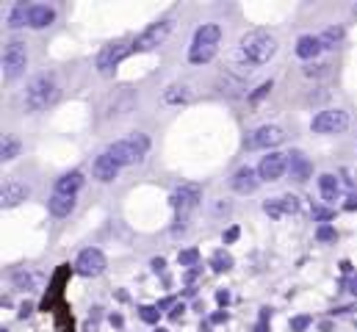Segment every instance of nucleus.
<instances>
[{"mask_svg": "<svg viewBox=\"0 0 357 332\" xmlns=\"http://www.w3.org/2000/svg\"><path fill=\"white\" fill-rule=\"evenodd\" d=\"M277 53V39L272 31L266 28H255L241 39L238 50H233L230 61L233 64H246V67H260Z\"/></svg>", "mask_w": 357, "mask_h": 332, "instance_id": "nucleus-1", "label": "nucleus"}, {"mask_svg": "<svg viewBox=\"0 0 357 332\" xmlns=\"http://www.w3.org/2000/svg\"><path fill=\"white\" fill-rule=\"evenodd\" d=\"M56 97H58L56 78H53L50 72H42V75H36V78L28 83V89H25V108H28L31 113L44 111L47 106L56 103Z\"/></svg>", "mask_w": 357, "mask_h": 332, "instance_id": "nucleus-2", "label": "nucleus"}, {"mask_svg": "<svg viewBox=\"0 0 357 332\" xmlns=\"http://www.w3.org/2000/svg\"><path fill=\"white\" fill-rule=\"evenodd\" d=\"M172 31H175V20H158V22H153L147 31H141V34L133 39V53H147V50H155L158 44L166 42Z\"/></svg>", "mask_w": 357, "mask_h": 332, "instance_id": "nucleus-3", "label": "nucleus"}, {"mask_svg": "<svg viewBox=\"0 0 357 332\" xmlns=\"http://www.w3.org/2000/svg\"><path fill=\"white\" fill-rule=\"evenodd\" d=\"M25 64H28L25 42H20V39L6 42V47H3V72H6V78H20L25 72Z\"/></svg>", "mask_w": 357, "mask_h": 332, "instance_id": "nucleus-4", "label": "nucleus"}, {"mask_svg": "<svg viewBox=\"0 0 357 332\" xmlns=\"http://www.w3.org/2000/svg\"><path fill=\"white\" fill-rule=\"evenodd\" d=\"M349 125V113L341 111V108H327V111H318L310 122L313 133H341Z\"/></svg>", "mask_w": 357, "mask_h": 332, "instance_id": "nucleus-5", "label": "nucleus"}, {"mask_svg": "<svg viewBox=\"0 0 357 332\" xmlns=\"http://www.w3.org/2000/svg\"><path fill=\"white\" fill-rule=\"evenodd\" d=\"M75 271L80 277H97L105 271V255L100 249L89 247V249H80L75 258Z\"/></svg>", "mask_w": 357, "mask_h": 332, "instance_id": "nucleus-6", "label": "nucleus"}, {"mask_svg": "<svg viewBox=\"0 0 357 332\" xmlns=\"http://www.w3.org/2000/svg\"><path fill=\"white\" fill-rule=\"evenodd\" d=\"M127 53H133V42H111V44H105V47L100 50V56H97V70L100 72H114L119 67V61H122Z\"/></svg>", "mask_w": 357, "mask_h": 332, "instance_id": "nucleus-7", "label": "nucleus"}, {"mask_svg": "<svg viewBox=\"0 0 357 332\" xmlns=\"http://www.w3.org/2000/svg\"><path fill=\"white\" fill-rule=\"evenodd\" d=\"M169 205L177 211V221H183V216L191 208L199 205V185H180V188H175L172 197H169Z\"/></svg>", "mask_w": 357, "mask_h": 332, "instance_id": "nucleus-8", "label": "nucleus"}, {"mask_svg": "<svg viewBox=\"0 0 357 332\" xmlns=\"http://www.w3.org/2000/svg\"><path fill=\"white\" fill-rule=\"evenodd\" d=\"M285 172H288V155H282V152H269V155H263L258 163V177L266 180V183L280 180Z\"/></svg>", "mask_w": 357, "mask_h": 332, "instance_id": "nucleus-9", "label": "nucleus"}, {"mask_svg": "<svg viewBox=\"0 0 357 332\" xmlns=\"http://www.w3.org/2000/svg\"><path fill=\"white\" fill-rule=\"evenodd\" d=\"M263 211L272 216V219H280V216H291V213L302 211V199L294 194H282V197H272L263 202Z\"/></svg>", "mask_w": 357, "mask_h": 332, "instance_id": "nucleus-10", "label": "nucleus"}, {"mask_svg": "<svg viewBox=\"0 0 357 332\" xmlns=\"http://www.w3.org/2000/svg\"><path fill=\"white\" fill-rule=\"evenodd\" d=\"M108 155L114 158V161L119 163V166H130V163H139V161H144V158L139 155V149L130 144V139H119V142H114L111 147L105 149Z\"/></svg>", "mask_w": 357, "mask_h": 332, "instance_id": "nucleus-11", "label": "nucleus"}, {"mask_svg": "<svg viewBox=\"0 0 357 332\" xmlns=\"http://www.w3.org/2000/svg\"><path fill=\"white\" fill-rule=\"evenodd\" d=\"M227 183H230V188L236 191V194H252L255 185H258V172L249 169V166H241Z\"/></svg>", "mask_w": 357, "mask_h": 332, "instance_id": "nucleus-12", "label": "nucleus"}, {"mask_svg": "<svg viewBox=\"0 0 357 332\" xmlns=\"http://www.w3.org/2000/svg\"><path fill=\"white\" fill-rule=\"evenodd\" d=\"M91 172H94V177H97L100 183H114L119 175V163L114 161L108 152H103V155L94 158V166H91Z\"/></svg>", "mask_w": 357, "mask_h": 332, "instance_id": "nucleus-13", "label": "nucleus"}, {"mask_svg": "<svg viewBox=\"0 0 357 332\" xmlns=\"http://www.w3.org/2000/svg\"><path fill=\"white\" fill-rule=\"evenodd\" d=\"M282 127L277 125H263L252 133V147H277L282 142Z\"/></svg>", "mask_w": 357, "mask_h": 332, "instance_id": "nucleus-14", "label": "nucleus"}, {"mask_svg": "<svg viewBox=\"0 0 357 332\" xmlns=\"http://www.w3.org/2000/svg\"><path fill=\"white\" fill-rule=\"evenodd\" d=\"M83 183H86L83 172H67V175H61V177L56 180V191H53V194H67V197H75L78 191L83 188Z\"/></svg>", "mask_w": 357, "mask_h": 332, "instance_id": "nucleus-15", "label": "nucleus"}, {"mask_svg": "<svg viewBox=\"0 0 357 332\" xmlns=\"http://www.w3.org/2000/svg\"><path fill=\"white\" fill-rule=\"evenodd\" d=\"M310 172H313V166H310L308 158L302 155L299 149H291L288 152V175L294 177V180H308Z\"/></svg>", "mask_w": 357, "mask_h": 332, "instance_id": "nucleus-16", "label": "nucleus"}, {"mask_svg": "<svg viewBox=\"0 0 357 332\" xmlns=\"http://www.w3.org/2000/svg\"><path fill=\"white\" fill-rule=\"evenodd\" d=\"M219 39H222V28L216 22H205L194 34V44H202V47H219Z\"/></svg>", "mask_w": 357, "mask_h": 332, "instance_id": "nucleus-17", "label": "nucleus"}, {"mask_svg": "<svg viewBox=\"0 0 357 332\" xmlns=\"http://www.w3.org/2000/svg\"><path fill=\"white\" fill-rule=\"evenodd\" d=\"M56 20V11L44 3H36V6H28V25L31 28H47L50 22Z\"/></svg>", "mask_w": 357, "mask_h": 332, "instance_id": "nucleus-18", "label": "nucleus"}, {"mask_svg": "<svg viewBox=\"0 0 357 332\" xmlns=\"http://www.w3.org/2000/svg\"><path fill=\"white\" fill-rule=\"evenodd\" d=\"M321 39L318 36H299L296 39V56L299 58H316L318 53H321Z\"/></svg>", "mask_w": 357, "mask_h": 332, "instance_id": "nucleus-19", "label": "nucleus"}, {"mask_svg": "<svg viewBox=\"0 0 357 332\" xmlns=\"http://www.w3.org/2000/svg\"><path fill=\"white\" fill-rule=\"evenodd\" d=\"M47 208H50V213L53 216H70L72 213V208H75V197H67V194H53L50 197V202H47Z\"/></svg>", "mask_w": 357, "mask_h": 332, "instance_id": "nucleus-20", "label": "nucleus"}, {"mask_svg": "<svg viewBox=\"0 0 357 332\" xmlns=\"http://www.w3.org/2000/svg\"><path fill=\"white\" fill-rule=\"evenodd\" d=\"M36 280H39V271H28V269H17L11 271V283H14V288L20 291H34L36 288Z\"/></svg>", "mask_w": 357, "mask_h": 332, "instance_id": "nucleus-21", "label": "nucleus"}, {"mask_svg": "<svg viewBox=\"0 0 357 332\" xmlns=\"http://www.w3.org/2000/svg\"><path fill=\"white\" fill-rule=\"evenodd\" d=\"M28 197V188L22 183H8L6 188H3V205H17V202H22V199Z\"/></svg>", "mask_w": 357, "mask_h": 332, "instance_id": "nucleus-22", "label": "nucleus"}, {"mask_svg": "<svg viewBox=\"0 0 357 332\" xmlns=\"http://www.w3.org/2000/svg\"><path fill=\"white\" fill-rule=\"evenodd\" d=\"M219 47H202V44H191L189 47V64H208L213 61Z\"/></svg>", "mask_w": 357, "mask_h": 332, "instance_id": "nucleus-23", "label": "nucleus"}, {"mask_svg": "<svg viewBox=\"0 0 357 332\" xmlns=\"http://www.w3.org/2000/svg\"><path fill=\"white\" fill-rule=\"evenodd\" d=\"M318 191H321L324 202L338 199V180H335V175H321V177H318Z\"/></svg>", "mask_w": 357, "mask_h": 332, "instance_id": "nucleus-24", "label": "nucleus"}, {"mask_svg": "<svg viewBox=\"0 0 357 332\" xmlns=\"http://www.w3.org/2000/svg\"><path fill=\"white\" fill-rule=\"evenodd\" d=\"M233 266V258L227 249H216V252L210 255V269L216 271V274H224V271H230Z\"/></svg>", "mask_w": 357, "mask_h": 332, "instance_id": "nucleus-25", "label": "nucleus"}, {"mask_svg": "<svg viewBox=\"0 0 357 332\" xmlns=\"http://www.w3.org/2000/svg\"><path fill=\"white\" fill-rule=\"evenodd\" d=\"M343 36H346V31H343L341 25H329V28H324V34L318 36V39H321L324 47H338V44L343 42Z\"/></svg>", "mask_w": 357, "mask_h": 332, "instance_id": "nucleus-26", "label": "nucleus"}, {"mask_svg": "<svg viewBox=\"0 0 357 332\" xmlns=\"http://www.w3.org/2000/svg\"><path fill=\"white\" fill-rule=\"evenodd\" d=\"M191 100V92L186 89V86H169L166 92H163V103H172V106H177V103H189Z\"/></svg>", "mask_w": 357, "mask_h": 332, "instance_id": "nucleus-27", "label": "nucleus"}, {"mask_svg": "<svg viewBox=\"0 0 357 332\" xmlns=\"http://www.w3.org/2000/svg\"><path fill=\"white\" fill-rule=\"evenodd\" d=\"M8 25L11 28H22V25H28V6L20 3V6L11 8V14H8Z\"/></svg>", "mask_w": 357, "mask_h": 332, "instance_id": "nucleus-28", "label": "nucleus"}, {"mask_svg": "<svg viewBox=\"0 0 357 332\" xmlns=\"http://www.w3.org/2000/svg\"><path fill=\"white\" fill-rule=\"evenodd\" d=\"M127 139H130V144H133L136 149H139V155L144 158L150 152V147H153V142H150V136L147 133H139V130H133V133L127 136Z\"/></svg>", "mask_w": 357, "mask_h": 332, "instance_id": "nucleus-29", "label": "nucleus"}, {"mask_svg": "<svg viewBox=\"0 0 357 332\" xmlns=\"http://www.w3.org/2000/svg\"><path fill=\"white\" fill-rule=\"evenodd\" d=\"M177 260H180V266H186V269H194L197 263H199V249H183L180 255H177Z\"/></svg>", "mask_w": 357, "mask_h": 332, "instance_id": "nucleus-30", "label": "nucleus"}, {"mask_svg": "<svg viewBox=\"0 0 357 332\" xmlns=\"http://www.w3.org/2000/svg\"><path fill=\"white\" fill-rule=\"evenodd\" d=\"M139 318L144 324H158V318H161V307H155V304H144L139 310Z\"/></svg>", "mask_w": 357, "mask_h": 332, "instance_id": "nucleus-31", "label": "nucleus"}, {"mask_svg": "<svg viewBox=\"0 0 357 332\" xmlns=\"http://www.w3.org/2000/svg\"><path fill=\"white\" fill-rule=\"evenodd\" d=\"M316 238L321 241V244H335V241H338V230H335V227H329V224H318Z\"/></svg>", "mask_w": 357, "mask_h": 332, "instance_id": "nucleus-32", "label": "nucleus"}, {"mask_svg": "<svg viewBox=\"0 0 357 332\" xmlns=\"http://www.w3.org/2000/svg\"><path fill=\"white\" fill-rule=\"evenodd\" d=\"M20 155V142H14L11 136L3 139V161H11V158Z\"/></svg>", "mask_w": 357, "mask_h": 332, "instance_id": "nucleus-33", "label": "nucleus"}, {"mask_svg": "<svg viewBox=\"0 0 357 332\" xmlns=\"http://www.w3.org/2000/svg\"><path fill=\"white\" fill-rule=\"evenodd\" d=\"M272 80H266V83H260L258 86V89H255V92L252 94H249V103H252V106H258V103H260V100H263V97H266V94L269 92H272Z\"/></svg>", "mask_w": 357, "mask_h": 332, "instance_id": "nucleus-34", "label": "nucleus"}, {"mask_svg": "<svg viewBox=\"0 0 357 332\" xmlns=\"http://www.w3.org/2000/svg\"><path fill=\"white\" fill-rule=\"evenodd\" d=\"M310 327V316H294L291 318V330L294 332H305Z\"/></svg>", "mask_w": 357, "mask_h": 332, "instance_id": "nucleus-35", "label": "nucleus"}, {"mask_svg": "<svg viewBox=\"0 0 357 332\" xmlns=\"http://www.w3.org/2000/svg\"><path fill=\"white\" fill-rule=\"evenodd\" d=\"M238 235H241V230H238V224L227 227V230H224V244H233V241H238Z\"/></svg>", "mask_w": 357, "mask_h": 332, "instance_id": "nucleus-36", "label": "nucleus"}, {"mask_svg": "<svg viewBox=\"0 0 357 332\" xmlns=\"http://www.w3.org/2000/svg\"><path fill=\"white\" fill-rule=\"evenodd\" d=\"M163 269H166V260H163V258H153V271L155 274H163Z\"/></svg>", "mask_w": 357, "mask_h": 332, "instance_id": "nucleus-37", "label": "nucleus"}, {"mask_svg": "<svg viewBox=\"0 0 357 332\" xmlns=\"http://www.w3.org/2000/svg\"><path fill=\"white\" fill-rule=\"evenodd\" d=\"M316 216H318L321 221H324V219L329 221V219H332V211H329V208H318V211H316Z\"/></svg>", "mask_w": 357, "mask_h": 332, "instance_id": "nucleus-38", "label": "nucleus"}, {"mask_svg": "<svg viewBox=\"0 0 357 332\" xmlns=\"http://www.w3.org/2000/svg\"><path fill=\"white\" fill-rule=\"evenodd\" d=\"M31 310H34V304H31V302H22V307H20V318H28V316H31Z\"/></svg>", "mask_w": 357, "mask_h": 332, "instance_id": "nucleus-39", "label": "nucleus"}, {"mask_svg": "<svg viewBox=\"0 0 357 332\" xmlns=\"http://www.w3.org/2000/svg\"><path fill=\"white\" fill-rule=\"evenodd\" d=\"M197 274H199V269H189L186 271V277H183V280H186V285H191L197 280Z\"/></svg>", "mask_w": 357, "mask_h": 332, "instance_id": "nucleus-40", "label": "nucleus"}, {"mask_svg": "<svg viewBox=\"0 0 357 332\" xmlns=\"http://www.w3.org/2000/svg\"><path fill=\"white\" fill-rule=\"evenodd\" d=\"M346 291H349V294H355V296H357V277H352V280H346Z\"/></svg>", "mask_w": 357, "mask_h": 332, "instance_id": "nucleus-41", "label": "nucleus"}, {"mask_svg": "<svg viewBox=\"0 0 357 332\" xmlns=\"http://www.w3.org/2000/svg\"><path fill=\"white\" fill-rule=\"evenodd\" d=\"M216 302H219V304H227V302H230V294H227V291H219V294H216Z\"/></svg>", "mask_w": 357, "mask_h": 332, "instance_id": "nucleus-42", "label": "nucleus"}, {"mask_svg": "<svg viewBox=\"0 0 357 332\" xmlns=\"http://www.w3.org/2000/svg\"><path fill=\"white\" fill-rule=\"evenodd\" d=\"M321 64H310V67H308V75H321Z\"/></svg>", "mask_w": 357, "mask_h": 332, "instance_id": "nucleus-43", "label": "nucleus"}, {"mask_svg": "<svg viewBox=\"0 0 357 332\" xmlns=\"http://www.w3.org/2000/svg\"><path fill=\"white\" fill-rule=\"evenodd\" d=\"M338 266H341V271H343V274H352V263H349V260H341Z\"/></svg>", "mask_w": 357, "mask_h": 332, "instance_id": "nucleus-44", "label": "nucleus"}, {"mask_svg": "<svg viewBox=\"0 0 357 332\" xmlns=\"http://www.w3.org/2000/svg\"><path fill=\"white\" fill-rule=\"evenodd\" d=\"M108 321H111V324H114V327H117V330H119V327H122V316H117V313H114V316H111V318H108Z\"/></svg>", "mask_w": 357, "mask_h": 332, "instance_id": "nucleus-45", "label": "nucleus"}, {"mask_svg": "<svg viewBox=\"0 0 357 332\" xmlns=\"http://www.w3.org/2000/svg\"><path fill=\"white\" fill-rule=\"evenodd\" d=\"M172 304H175V299L169 296V299H163V302H161V304H158V307H161V310H166V307H172Z\"/></svg>", "mask_w": 357, "mask_h": 332, "instance_id": "nucleus-46", "label": "nucleus"}, {"mask_svg": "<svg viewBox=\"0 0 357 332\" xmlns=\"http://www.w3.org/2000/svg\"><path fill=\"white\" fill-rule=\"evenodd\" d=\"M213 321H216V324H222V321H227V313H216V316H213Z\"/></svg>", "mask_w": 357, "mask_h": 332, "instance_id": "nucleus-47", "label": "nucleus"}, {"mask_svg": "<svg viewBox=\"0 0 357 332\" xmlns=\"http://www.w3.org/2000/svg\"><path fill=\"white\" fill-rule=\"evenodd\" d=\"M155 332H166V330H155Z\"/></svg>", "mask_w": 357, "mask_h": 332, "instance_id": "nucleus-48", "label": "nucleus"}]
</instances>
